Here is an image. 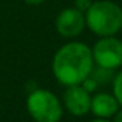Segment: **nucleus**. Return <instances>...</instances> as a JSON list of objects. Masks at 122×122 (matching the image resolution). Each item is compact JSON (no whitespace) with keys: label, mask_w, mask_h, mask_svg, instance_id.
Returning a JSON list of instances; mask_svg holds the SVG:
<instances>
[{"label":"nucleus","mask_w":122,"mask_h":122,"mask_svg":"<svg viewBox=\"0 0 122 122\" xmlns=\"http://www.w3.org/2000/svg\"><path fill=\"white\" fill-rule=\"evenodd\" d=\"M118 109H119V103L112 93L98 92L91 99V112L96 118L112 119V116L118 112Z\"/></svg>","instance_id":"obj_7"},{"label":"nucleus","mask_w":122,"mask_h":122,"mask_svg":"<svg viewBox=\"0 0 122 122\" xmlns=\"http://www.w3.org/2000/svg\"><path fill=\"white\" fill-rule=\"evenodd\" d=\"M89 122H112L111 119H102V118H96V119H92Z\"/></svg>","instance_id":"obj_12"},{"label":"nucleus","mask_w":122,"mask_h":122,"mask_svg":"<svg viewBox=\"0 0 122 122\" xmlns=\"http://www.w3.org/2000/svg\"><path fill=\"white\" fill-rule=\"evenodd\" d=\"M92 2H93V0H75V7L85 13L89 9V6L92 5Z\"/></svg>","instance_id":"obj_9"},{"label":"nucleus","mask_w":122,"mask_h":122,"mask_svg":"<svg viewBox=\"0 0 122 122\" xmlns=\"http://www.w3.org/2000/svg\"><path fill=\"white\" fill-rule=\"evenodd\" d=\"M92 50L86 43L68 42L60 46L52 59V72L63 86L81 85L93 71Z\"/></svg>","instance_id":"obj_1"},{"label":"nucleus","mask_w":122,"mask_h":122,"mask_svg":"<svg viewBox=\"0 0 122 122\" xmlns=\"http://www.w3.org/2000/svg\"><path fill=\"white\" fill-rule=\"evenodd\" d=\"M91 99L92 95L82 85L66 86L63 93V105L73 116H85L88 112H91Z\"/></svg>","instance_id":"obj_6"},{"label":"nucleus","mask_w":122,"mask_h":122,"mask_svg":"<svg viewBox=\"0 0 122 122\" xmlns=\"http://www.w3.org/2000/svg\"><path fill=\"white\" fill-rule=\"evenodd\" d=\"M55 27L62 37L75 39L86 27L85 13L76 7H66L57 13L55 19Z\"/></svg>","instance_id":"obj_5"},{"label":"nucleus","mask_w":122,"mask_h":122,"mask_svg":"<svg viewBox=\"0 0 122 122\" xmlns=\"http://www.w3.org/2000/svg\"><path fill=\"white\" fill-rule=\"evenodd\" d=\"M112 95L118 101L119 106H122V71H119L112 79Z\"/></svg>","instance_id":"obj_8"},{"label":"nucleus","mask_w":122,"mask_h":122,"mask_svg":"<svg viewBox=\"0 0 122 122\" xmlns=\"http://www.w3.org/2000/svg\"><path fill=\"white\" fill-rule=\"evenodd\" d=\"M26 108L35 122H60L63 106L59 98L49 89L36 88L26 99Z\"/></svg>","instance_id":"obj_3"},{"label":"nucleus","mask_w":122,"mask_h":122,"mask_svg":"<svg viewBox=\"0 0 122 122\" xmlns=\"http://www.w3.org/2000/svg\"><path fill=\"white\" fill-rule=\"evenodd\" d=\"M91 50L93 63L98 68L115 71L122 66V40L116 36L99 37Z\"/></svg>","instance_id":"obj_4"},{"label":"nucleus","mask_w":122,"mask_h":122,"mask_svg":"<svg viewBox=\"0 0 122 122\" xmlns=\"http://www.w3.org/2000/svg\"><path fill=\"white\" fill-rule=\"evenodd\" d=\"M112 122H122V109H118V112L112 116Z\"/></svg>","instance_id":"obj_11"},{"label":"nucleus","mask_w":122,"mask_h":122,"mask_svg":"<svg viewBox=\"0 0 122 122\" xmlns=\"http://www.w3.org/2000/svg\"><path fill=\"white\" fill-rule=\"evenodd\" d=\"M85 22L98 37L116 36L122 29V7L112 0H93L85 12Z\"/></svg>","instance_id":"obj_2"},{"label":"nucleus","mask_w":122,"mask_h":122,"mask_svg":"<svg viewBox=\"0 0 122 122\" xmlns=\"http://www.w3.org/2000/svg\"><path fill=\"white\" fill-rule=\"evenodd\" d=\"M22 2H25L29 6H39V5H42L45 2V0H22Z\"/></svg>","instance_id":"obj_10"}]
</instances>
